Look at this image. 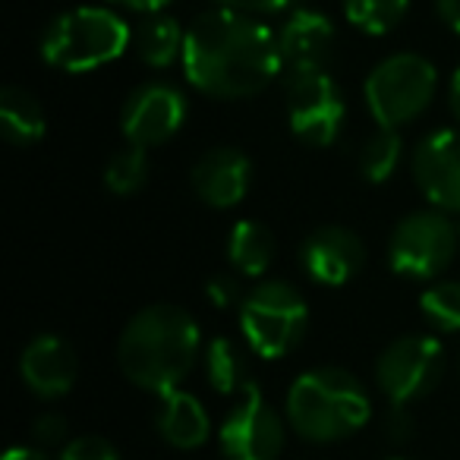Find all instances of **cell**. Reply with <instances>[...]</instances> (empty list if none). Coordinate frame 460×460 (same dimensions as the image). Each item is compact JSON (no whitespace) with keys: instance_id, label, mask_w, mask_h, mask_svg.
Masks as SVG:
<instances>
[{"instance_id":"19","label":"cell","mask_w":460,"mask_h":460,"mask_svg":"<svg viewBox=\"0 0 460 460\" xmlns=\"http://www.w3.org/2000/svg\"><path fill=\"white\" fill-rule=\"evenodd\" d=\"M275 237L259 221H237L227 234V259L240 275L262 278L275 265Z\"/></svg>"},{"instance_id":"32","label":"cell","mask_w":460,"mask_h":460,"mask_svg":"<svg viewBox=\"0 0 460 460\" xmlns=\"http://www.w3.org/2000/svg\"><path fill=\"white\" fill-rule=\"evenodd\" d=\"M114 4H120V7H127V10H136V13L155 16V13H161L164 7H171L173 0H114Z\"/></svg>"},{"instance_id":"17","label":"cell","mask_w":460,"mask_h":460,"mask_svg":"<svg viewBox=\"0 0 460 460\" xmlns=\"http://www.w3.org/2000/svg\"><path fill=\"white\" fill-rule=\"evenodd\" d=\"M155 429L177 451H196V447H202L208 441L211 432L202 401L180 388L161 394L158 413H155Z\"/></svg>"},{"instance_id":"2","label":"cell","mask_w":460,"mask_h":460,"mask_svg":"<svg viewBox=\"0 0 460 460\" xmlns=\"http://www.w3.org/2000/svg\"><path fill=\"white\" fill-rule=\"evenodd\" d=\"M202 350L199 325L183 306L155 303L127 322L117 341V363L123 376L142 391L167 394L180 388Z\"/></svg>"},{"instance_id":"5","label":"cell","mask_w":460,"mask_h":460,"mask_svg":"<svg viewBox=\"0 0 460 460\" xmlns=\"http://www.w3.org/2000/svg\"><path fill=\"white\" fill-rule=\"evenodd\" d=\"M309 325V306L288 281H262L240 303V332L252 353L281 359L300 347Z\"/></svg>"},{"instance_id":"28","label":"cell","mask_w":460,"mask_h":460,"mask_svg":"<svg viewBox=\"0 0 460 460\" xmlns=\"http://www.w3.org/2000/svg\"><path fill=\"white\" fill-rule=\"evenodd\" d=\"M66 420L60 413H41L39 420L32 422V438L39 441L41 447H58L64 445L66 438Z\"/></svg>"},{"instance_id":"20","label":"cell","mask_w":460,"mask_h":460,"mask_svg":"<svg viewBox=\"0 0 460 460\" xmlns=\"http://www.w3.org/2000/svg\"><path fill=\"white\" fill-rule=\"evenodd\" d=\"M186 32L173 16L155 13L136 29V54L142 64L155 66V70H167L177 58H183Z\"/></svg>"},{"instance_id":"26","label":"cell","mask_w":460,"mask_h":460,"mask_svg":"<svg viewBox=\"0 0 460 460\" xmlns=\"http://www.w3.org/2000/svg\"><path fill=\"white\" fill-rule=\"evenodd\" d=\"M60 460H120V454L102 435H79V438L66 441Z\"/></svg>"},{"instance_id":"9","label":"cell","mask_w":460,"mask_h":460,"mask_svg":"<svg viewBox=\"0 0 460 460\" xmlns=\"http://www.w3.org/2000/svg\"><path fill=\"white\" fill-rule=\"evenodd\" d=\"M284 95H288V120L296 139L315 148H325L338 139L347 104L341 85L328 76V70L288 73Z\"/></svg>"},{"instance_id":"10","label":"cell","mask_w":460,"mask_h":460,"mask_svg":"<svg viewBox=\"0 0 460 460\" xmlns=\"http://www.w3.org/2000/svg\"><path fill=\"white\" fill-rule=\"evenodd\" d=\"M217 445L224 460H278L284 451V422L256 382L240 391V401L224 416Z\"/></svg>"},{"instance_id":"24","label":"cell","mask_w":460,"mask_h":460,"mask_svg":"<svg viewBox=\"0 0 460 460\" xmlns=\"http://www.w3.org/2000/svg\"><path fill=\"white\" fill-rule=\"evenodd\" d=\"M420 313L438 332H460V281H435L420 296Z\"/></svg>"},{"instance_id":"7","label":"cell","mask_w":460,"mask_h":460,"mask_svg":"<svg viewBox=\"0 0 460 460\" xmlns=\"http://www.w3.org/2000/svg\"><path fill=\"white\" fill-rule=\"evenodd\" d=\"M460 234L445 211L426 208L407 215L388 240V265L394 275L432 281L454 262Z\"/></svg>"},{"instance_id":"29","label":"cell","mask_w":460,"mask_h":460,"mask_svg":"<svg viewBox=\"0 0 460 460\" xmlns=\"http://www.w3.org/2000/svg\"><path fill=\"white\" fill-rule=\"evenodd\" d=\"M215 4L224 10H237V13L271 16V13H281V10L294 7L296 0H215Z\"/></svg>"},{"instance_id":"12","label":"cell","mask_w":460,"mask_h":460,"mask_svg":"<svg viewBox=\"0 0 460 460\" xmlns=\"http://www.w3.org/2000/svg\"><path fill=\"white\" fill-rule=\"evenodd\" d=\"M413 180L429 205L438 211H460V129H435L413 152Z\"/></svg>"},{"instance_id":"15","label":"cell","mask_w":460,"mask_h":460,"mask_svg":"<svg viewBox=\"0 0 460 460\" xmlns=\"http://www.w3.org/2000/svg\"><path fill=\"white\" fill-rule=\"evenodd\" d=\"M192 192L211 208H234L252 186V161L240 148H211L190 171Z\"/></svg>"},{"instance_id":"6","label":"cell","mask_w":460,"mask_h":460,"mask_svg":"<svg viewBox=\"0 0 460 460\" xmlns=\"http://www.w3.org/2000/svg\"><path fill=\"white\" fill-rule=\"evenodd\" d=\"M438 89V73L422 54H391L363 85L366 108L382 129H401L429 111Z\"/></svg>"},{"instance_id":"18","label":"cell","mask_w":460,"mask_h":460,"mask_svg":"<svg viewBox=\"0 0 460 460\" xmlns=\"http://www.w3.org/2000/svg\"><path fill=\"white\" fill-rule=\"evenodd\" d=\"M45 108L32 92L20 89V85H7L0 92V133L10 146L16 148H32L45 139Z\"/></svg>"},{"instance_id":"13","label":"cell","mask_w":460,"mask_h":460,"mask_svg":"<svg viewBox=\"0 0 460 460\" xmlns=\"http://www.w3.org/2000/svg\"><path fill=\"white\" fill-rule=\"evenodd\" d=\"M363 240L353 230L338 227V224H325L303 240L300 265L309 281L322 284V288H344L347 281H353L363 271Z\"/></svg>"},{"instance_id":"36","label":"cell","mask_w":460,"mask_h":460,"mask_svg":"<svg viewBox=\"0 0 460 460\" xmlns=\"http://www.w3.org/2000/svg\"><path fill=\"white\" fill-rule=\"evenodd\" d=\"M457 234H460V227H457Z\"/></svg>"},{"instance_id":"34","label":"cell","mask_w":460,"mask_h":460,"mask_svg":"<svg viewBox=\"0 0 460 460\" xmlns=\"http://www.w3.org/2000/svg\"><path fill=\"white\" fill-rule=\"evenodd\" d=\"M451 111H454V117H457V123H460V70L454 73V79H451Z\"/></svg>"},{"instance_id":"25","label":"cell","mask_w":460,"mask_h":460,"mask_svg":"<svg viewBox=\"0 0 460 460\" xmlns=\"http://www.w3.org/2000/svg\"><path fill=\"white\" fill-rule=\"evenodd\" d=\"M148 180V155L146 148L129 146L120 148L114 158L108 161V171H104V183L117 196H129V192L142 190Z\"/></svg>"},{"instance_id":"16","label":"cell","mask_w":460,"mask_h":460,"mask_svg":"<svg viewBox=\"0 0 460 460\" xmlns=\"http://www.w3.org/2000/svg\"><path fill=\"white\" fill-rule=\"evenodd\" d=\"M278 48L288 73L328 70L334 54V26L319 10H296L278 29Z\"/></svg>"},{"instance_id":"3","label":"cell","mask_w":460,"mask_h":460,"mask_svg":"<svg viewBox=\"0 0 460 460\" xmlns=\"http://www.w3.org/2000/svg\"><path fill=\"white\" fill-rule=\"evenodd\" d=\"M372 416V397L353 372L338 366L309 369L288 391V420L296 435L315 445L359 432Z\"/></svg>"},{"instance_id":"33","label":"cell","mask_w":460,"mask_h":460,"mask_svg":"<svg viewBox=\"0 0 460 460\" xmlns=\"http://www.w3.org/2000/svg\"><path fill=\"white\" fill-rule=\"evenodd\" d=\"M4 460H51V457L45 451H39V447H10Z\"/></svg>"},{"instance_id":"11","label":"cell","mask_w":460,"mask_h":460,"mask_svg":"<svg viewBox=\"0 0 460 460\" xmlns=\"http://www.w3.org/2000/svg\"><path fill=\"white\" fill-rule=\"evenodd\" d=\"M186 120V98L167 83H146L127 98L120 129L129 146L155 148L173 139Z\"/></svg>"},{"instance_id":"22","label":"cell","mask_w":460,"mask_h":460,"mask_svg":"<svg viewBox=\"0 0 460 460\" xmlns=\"http://www.w3.org/2000/svg\"><path fill=\"white\" fill-rule=\"evenodd\" d=\"M344 16L363 35H388L403 22L410 0H341Z\"/></svg>"},{"instance_id":"21","label":"cell","mask_w":460,"mask_h":460,"mask_svg":"<svg viewBox=\"0 0 460 460\" xmlns=\"http://www.w3.org/2000/svg\"><path fill=\"white\" fill-rule=\"evenodd\" d=\"M205 378L217 394H237L252 382L246 376V357L230 338H211L205 347Z\"/></svg>"},{"instance_id":"30","label":"cell","mask_w":460,"mask_h":460,"mask_svg":"<svg viewBox=\"0 0 460 460\" xmlns=\"http://www.w3.org/2000/svg\"><path fill=\"white\" fill-rule=\"evenodd\" d=\"M385 432H388V438L397 441V445H403V441L413 438L416 422H413V416H410V410L407 407H391V413L385 416Z\"/></svg>"},{"instance_id":"8","label":"cell","mask_w":460,"mask_h":460,"mask_svg":"<svg viewBox=\"0 0 460 460\" xmlns=\"http://www.w3.org/2000/svg\"><path fill=\"white\" fill-rule=\"evenodd\" d=\"M445 376V347L429 334H403L391 341L376 363V378L391 407L426 397Z\"/></svg>"},{"instance_id":"31","label":"cell","mask_w":460,"mask_h":460,"mask_svg":"<svg viewBox=\"0 0 460 460\" xmlns=\"http://www.w3.org/2000/svg\"><path fill=\"white\" fill-rule=\"evenodd\" d=\"M435 10H438L441 22H445L451 32L460 35V0H435Z\"/></svg>"},{"instance_id":"4","label":"cell","mask_w":460,"mask_h":460,"mask_svg":"<svg viewBox=\"0 0 460 460\" xmlns=\"http://www.w3.org/2000/svg\"><path fill=\"white\" fill-rule=\"evenodd\" d=\"M129 26L104 7H76L60 13L41 35V60L64 73H89L114 64L129 45Z\"/></svg>"},{"instance_id":"27","label":"cell","mask_w":460,"mask_h":460,"mask_svg":"<svg viewBox=\"0 0 460 460\" xmlns=\"http://www.w3.org/2000/svg\"><path fill=\"white\" fill-rule=\"evenodd\" d=\"M205 294H208L211 306H217V309H230L234 303H243V296H246V294H240V284L230 275H211L208 281H205Z\"/></svg>"},{"instance_id":"35","label":"cell","mask_w":460,"mask_h":460,"mask_svg":"<svg viewBox=\"0 0 460 460\" xmlns=\"http://www.w3.org/2000/svg\"><path fill=\"white\" fill-rule=\"evenodd\" d=\"M388 460H410V457H388Z\"/></svg>"},{"instance_id":"1","label":"cell","mask_w":460,"mask_h":460,"mask_svg":"<svg viewBox=\"0 0 460 460\" xmlns=\"http://www.w3.org/2000/svg\"><path fill=\"white\" fill-rule=\"evenodd\" d=\"M183 73L202 95L221 102L252 98L281 73L278 35L259 16L215 7L186 29Z\"/></svg>"},{"instance_id":"23","label":"cell","mask_w":460,"mask_h":460,"mask_svg":"<svg viewBox=\"0 0 460 460\" xmlns=\"http://www.w3.org/2000/svg\"><path fill=\"white\" fill-rule=\"evenodd\" d=\"M403 158V139L397 129H382L378 127L376 136H369V142L359 152V173L369 183H388L394 177L397 164Z\"/></svg>"},{"instance_id":"14","label":"cell","mask_w":460,"mask_h":460,"mask_svg":"<svg viewBox=\"0 0 460 460\" xmlns=\"http://www.w3.org/2000/svg\"><path fill=\"white\" fill-rule=\"evenodd\" d=\"M20 376L26 388L41 401L70 394V388L79 378L76 350L58 334H39L26 344L20 357Z\"/></svg>"}]
</instances>
